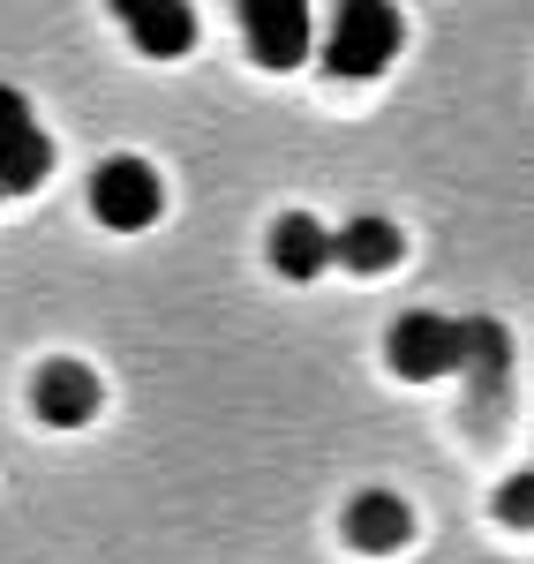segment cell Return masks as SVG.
I'll use <instances>...</instances> for the list:
<instances>
[{
	"label": "cell",
	"instance_id": "obj_1",
	"mask_svg": "<svg viewBox=\"0 0 534 564\" xmlns=\"http://www.w3.org/2000/svg\"><path fill=\"white\" fill-rule=\"evenodd\" d=\"M400 45H406V23L392 0H339L331 31H324V68L347 76V84H369L400 61Z\"/></svg>",
	"mask_w": 534,
	"mask_h": 564
},
{
	"label": "cell",
	"instance_id": "obj_2",
	"mask_svg": "<svg viewBox=\"0 0 534 564\" xmlns=\"http://www.w3.org/2000/svg\"><path fill=\"white\" fill-rule=\"evenodd\" d=\"M384 361H392V377L406 384H437L459 369V324L451 316H429V308H406L400 324L384 332Z\"/></svg>",
	"mask_w": 534,
	"mask_h": 564
},
{
	"label": "cell",
	"instance_id": "obj_3",
	"mask_svg": "<svg viewBox=\"0 0 534 564\" xmlns=\"http://www.w3.org/2000/svg\"><path fill=\"white\" fill-rule=\"evenodd\" d=\"M53 174V143H45L31 98L15 84H0V196H31Z\"/></svg>",
	"mask_w": 534,
	"mask_h": 564
},
{
	"label": "cell",
	"instance_id": "obj_4",
	"mask_svg": "<svg viewBox=\"0 0 534 564\" xmlns=\"http://www.w3.org/2000/svg\"><path fill=\"white\" fill-rule=\"evenodd\" d=\"M159 204H166V188H159V174L143 159H106L90 174V212L106 218L113 234H143L159 218Z\"/></svg>",
	"mask_w": 534,
	"mask_h": 564
},
{
	"label": "cell",
	"instance_id": "obj_5",
	"mask_svg": "<svg viewBox=\"0 0 534 564\" xmlns=\"http://www.w3.org/2000/svg\"><path fill=\"white\" fill-rule=\"evenodd\" d=\"M241 31H249V53L257 68H302L309 61V0H241Z\"/></svg>",
	"mask_w": 534,
	"mask_h": 564
},
{
	"label": "cell",
	"instance_id": "obj_6",
	"mask_svg": "<svg viewBox=\"0 0 534 564\" xmlns=\"http://www.w3.org/2000/svg\"><path fill=\"white\" fill-rule=\"evenodd\" d=\"M98 377H90L84 361H45L39 377H31V406H39V422L53 430H84L90 414H98Z\"/></svg>",
	"mask_w": 534,
	"mask_h": 564
},
{
	"label": "cell",
	"instance_id": "obj_7",
	"mask_svg": "<svg viewBox=\"0 0 534 564\" xmlns=\"http://www.w3.org/2000/svg\"><path fill=\"white\" fill-rule=\"evenodd\" d=\"M113 15L129 23V39L151 61H181L196 45V8L188 0H113Z\"/></svg>",
	"mask_w": 534,
	"mask_h": 564
},
{
	"label": "cell",
	"instance_id": "obj_8",
	"mask_svg": "<svg viewBox=\"0 0 534 564\" xmlns=\"http://www.w3.org/2000/svg\"><path fill=\"white\" fill-rule=\"evenodd\" d=\"M347 542H355V550H369V557L406 550V542H414V512H406V497H392V489L355 497V505H347Z\"/></svg>",
	"mask_w": 534,
	"mask_h": 564
},
{
	"label": "cell",
	"instance_id": "obj_9",
	"mask_svg": "<svg viewBox=\"0 0 534 564\" xmlns=\"http://www.w3.org/2000/svg\"><path fill=\"white\" fill-rule=\"evenodd\" d=\"M459 369H467V384L482 391V399H497L504 377H512V332L497 316H467L459 324Z\"/></svg>",
	"mask_w": 534,
	"mask_h": 564
},
{
	"label": "cell",
	"instance_id": "obj_10",
	"mask_svg": "<svg viewBox=\"0 0 534 564\" xmlns=\"http://www.w3.org/2000/svg\"><path fill=\"white\" fill-rule=\"evenodd\" d=\"M271 263H279L294 286H309L316 271L331 263V226H316L309 212H286L279 226H271Z\"/></svg>",
	"mask_w": 534,
	"mask_h": 564
},
{
	"label": "cell",
	"instance_id": "obj_11",
	"mask_svg": "<svg viewBox=\"0 0 534 564\" xmlns=\"http://www.w3.org/2000/svg\"><path fill=\"white\" fill-rule=\"evenodd\" d=\"M400 226H392V218H355V226H347V234H331V263H347V271H392V263H400Z\"/></svg>",
	"mask_w": 534,
	"mask_h": 564
},
{
	"label": "cell",
	"instance_id": "obj_12",
	"mask_svg": "<svg viewBox=\"0 0 534 564\" xmlns=\"http://www.w3.org/2000/svg\"><path fill=\"white\" fill-rule=\"evenodd\" d=\"M497 520L520 527V534H534V467H527V475H512L504 489H497Z\"/></svg>",
	"mask_w": 534,
	"mask_h": 564
}]
</instances>
